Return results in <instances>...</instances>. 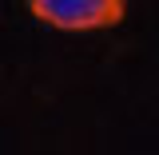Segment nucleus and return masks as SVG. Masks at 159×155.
<instances>
[{
  "label": "nucleus",
  "mask_w": 159,
  "mask_h": 155,
  "mask_svg": "<svg viewBox=\"0 0 159 155\" xmlns=\"http://www.w3.org/2000/svg\"><path fill=\"white\" fill-rule=\"evenodd\" d=\"M36 20L52 24L60 32H99V28H116L127 0H28Z\"/></svg>",
  "instance_id": "obj_1"
}]
</instances>
